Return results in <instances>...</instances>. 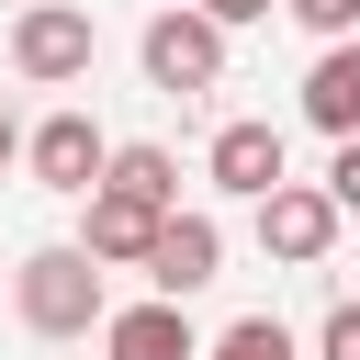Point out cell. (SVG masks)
Returning a JSON list of instances; mask_svg holds the SVG:
<instances>
[{
	"label": "cell",
	"mask_w": 360,
	"mask_h": 360,
	"mask_svg": "<svg viewBox=\"0 0 360 360\" xmlns=\"http://www.w3.org/2000/svg\"><path fill=\"white\" fill-rule=\"evenodd\" d=\"M11 304H22V326L34 338H90V326H112V292H101V259L68 236V248H34L22 270H11Z\"/></svg>",
	"instance_id": "cell-1"
},
{
	"label": "cell",
	"mask_w": 360,
	"mask_h": 360,
	"mask_svg": "<svg viewBox=\"0 0 360 360\" xmlns=\"http://www.w3.org/2000/svg\"><path fill=\"white\" fill-rule=\"evenodd\" d=\"M90 56H101V22H90L79 0H22V11H11V68H22L34 90H79Z\"/></svg>",
	"instance_id": "cell-2"
},
{
	"label": "cell",
	"mask_w": 360,
	"mask_h": 360,
	"mask_svg": "<svg viewBox=\"0 0 360 360\" xmlns=\"http://www.w3.org/2000/svg\"><path fill=\"white\" fill-rule=\"evenodd\" d=\"M135 56H146V90H169V101H202L214 79H225V22L214 11H158L146 34H135Z\"/></svg>",
	"instance_id": "cell-3"
},
{
	"label": "cell",
	"mask_w": 360,
	"mask_h": 360,
	"mask_svg": "<svg viewBox=\"0 0 360 360\" xmlns=\"http://www.w3.org/2000/svg\"><path fill=\"white\" fill-rule=\"evenodd\" d=\"M22 169H34L45 191H68V202H90V191H101V169H112V135H101L90 112H45V124L22 135Z\"/></svg>",
	"instance_id": "cell-4"
},
{
	"label": "cell",
	"mask_w": 360,
	"mask_h": 360,
	"mask_svg": "<svg viewBox=\"0 0 360 360\" xmlns=\"http://www.w3.org/2000/svg\"><path fill=\"white\" fill-rule=\"evenodd\" d=\"M338 225H349V214H338L326 180H281V191L259 202V248H270L281 270H315V259L338 248Z\"/></svg>",
	"instance_id": "cell-5"
},
{
	"label": "cell",
	"mask_w": 360,
	"mask_h": 360,
	"mask_svg": "<svg viewBox=\"0 0 360 360\" xmlns=\"http://www.w3.org/2000/svg\"><path fill=\"white\" fill-rule=\"evenodd\" d=\"M202 180L214 191H236V202H270L292 169H281V124H259V112H236V124H214V146H202Z\"/></svg>",
	"instance_id": "cell-6"
},
{
	"label": "cell",
	"mask_w": 360,
	"mask_h": 360,
	"mask_svg": "<svg viewBox=\"0 0 360 360\" xmlns=\"http://www.w3.org/2000/svg\"><path fill=\"white\" fill-rule=\"evenodd\" d=\"M214 270H225V225H214V214H169V225H158V259H146L158 304H191V292H214Z\"/></svg>",
	"instance_id": "cell-7"
},
{
	"label": "cell",
	"mask_w": 360,
	"mask_h": 360,
	"mask_svg": "<svg viewBox=\"0 0 360 360\" xmlns=\"http://www.w3.org/2000/svg\"><path fill=\"white\" fill-rule=\"evenodd\" d=\"M158 225H169V214H146L135 191H90V202H79V248H90L101 270H146V259H158Z\"/></svg>",
	"instance_id": "cell-8"
},
{
	"label": "cell",
	"mask_w": 360,
	"mask_h": 360,
	"mask_svg": "<svg viewBox=\"0 0 360 360\" xmlns=\"http://www.w3.org/2000/svg\"><path fill=\"white\" fill-rule=\"evenodd\" d=\"M101 360H202V338H191V315L180 304H112V326H101Z\"/></svg>",
	"instance_id": "cell-9"
},
{
	"label": "cell",
	"mask_w": 360,
	"mask_h": 360,
	"mask_svg": "<svg viewBox=\"0 0 360 360\" xmlns=\"http://www.w3.org/2000/svg\"><path fill=\"white\" fill-rule=\"evenodd\" d=\"M304 124H315V135H338V146L360 135V34H349V45H326V56L304 68Z\"/></svg>",
	"instance_id": "cell-10"
},
{
	"label": "cell",
	"mask_w": 360,
	"mask_h": 360,
	"mask_svg": "<svg viewBox=\"0 0 360 360\" xmlns=\"http://www.w3.org/2000/svg\"><path fill=\"white\" fill-rule=\"evenodd\" d=\"M101 191H135L146 214H180V158H169V146H112Z\"/></svg>",
	"instance_id": "cell-11"
},
{
	"label": "cell",
	"mask_w": 360,
	"mask_h": 360,
	"mask_svg": "<svg viewBox=\"0 0 360 360\" xmlns=\"http://www.w3.org/2000/svg\"><path fill=\"white\" fill-rule=\"evenodd\" d=\"M202 360H292V326H281V315H236Z\"/></svg>",
	"instance_id": "cell-12"
},
{
	"label": "cell",
	"mask_w": 360,
	"mask_h": 360,
	"mask_svg": "<svg viewBox=\"0 0 360 360\" xmlns=\"http://www.w3.org/2000/svg\"><path fill=\"white\" fill-rule=\"evenodd\" d=\"M281 11H292L304 34H326V45H349V34H360V0H281Z\"/></svg>",
	"instance_id": "cell-13"
},
{
	"label": "cell",
	"mask_w": 360,
	"mask_h": 360,
	"mask_svg": "<svg viewBox=\"0 0 360 360\" xmlns=\"http://www.w3.org/2000/svg\"><path fill=\"white\" fill-rule=\"evenodd\" d=\"M315 360H360V304H326V326H315Z\"/></svg>",
	"instance_id": "cell-14"
},
{
	"label": "cell",
	"mask_w": 360,
	"mask_h": 360,
	"mask_svg": "<svg viewBox=\"0 0 360 360\" xmlns=\"http://www.w3.org/2000/svg\"><path fill=\"white\" fill-rule=\"evenodd\" d=\"M326 191H338V214H360V135H349V146L326 158Z\"/></svg>",
	"instance_id": "cell-15"
},
{
	"label": "cell",
	"mask_w": 360,
	"mask_h": 360,
	"mask_svg": "<svg viewBox=\"0 0 360 360\" xmlns=\"http://www.w3.org/2000/svg\"><path fill=\"white\" fill-rule=\"evenodd\" d=\"M191 11H214V22H225V34H236V22H259V11H270V0H191Z\"/></svg>",
	"instance_id": "cell-16"
},
{
	"label": "cell",
	"mask_w": 360,
	"mask_h": 360,
	"mask_svg": "<svg viewBox=\"0 0 360 360\" xmlns=\"http://www.w3.org/2000/svg\"><path fill=\"white\" fill-rule=\"evenodd\" d=\"M11 158H22V124H11V112H0V169H11Z\"/></svg>",
	"instance_id": "cell-17"
}]
</instances>
